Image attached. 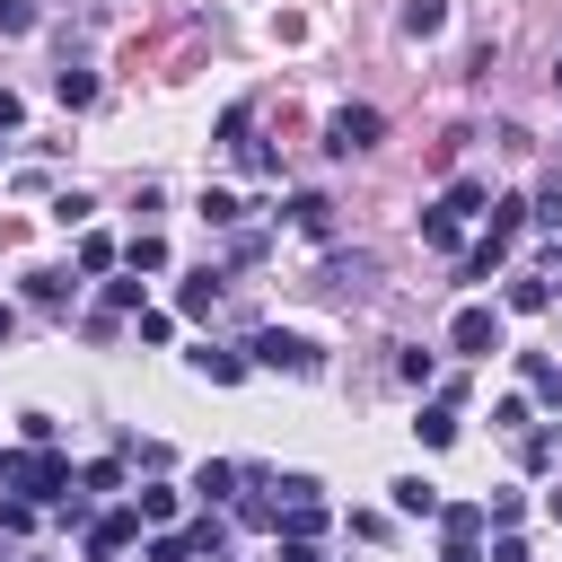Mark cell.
Masks as SVG:
<instances>
[{"label":"cell","instance_id":"7c38bea8","mask_svg":"<svg viewBox=\"0 0 562 562\" xmlns=\"http://www.w3.org/2000/svg\"><path fill=\"white\" fill-rule=\"evenodd\" d=\"M228 492H237V465H228V457L193 465V501H202V509H211V501H228Z\"/></svg>","mask_w":562,"mask_h":562},{"label":"cell","instance_id":"60d3db41","mask_svg":"<svg viewBox=\"0 0 562 562\" xmlns=\"http://www.w3.org/2000/svg\"><path fill=\"white\" fill-rule=\"evenodd\" d=\"M448 562H474V553H448Z\"/></svg>","mask_w":562,"mask_h":562},{"label":"cell","instance_id":"74e56055","mask_svg":"<svg viewBox=\"0 0 562 562\" xmlns=\"http://www.w3.org/2000/svg\"><path fill=\"white\" fill-rule=\"evenodd\" d=\"M9 334H18V307H9V299H0V342H9Z\"/></svg>","mask_w":562,"mask_h":562},{"label":"cell","instance_id":"ffe728a7","mask_svg":"<svg viewBox=\"0 0 562 562\" xmlns=\"http://www.w3.org/2000/svg\"><path fill=\"white\" fill-rule=\"evenodd\" d=\"M53 97H61V105H97V79H88V70H70V61H61V70H53Z\"/></svg>","mask_w":562,"mask_h":562},{"label":"cell","instance_id":"cb8c5ba5","mask_svg":"<svg viewBox=\"0 0 562 562\" xmlns=\"http://www.w3.org/2000/svg\"><path fill=\"white\" fill-rule=\"evenodd\" d=\"M527 386H536L544 404H562V360H544V351H527Z\"/></svg>","mask_w":562,"mask_h":562},{"label":"cell","instance_id":"1f68e13d","mask_svg":"<svg viewBox=\"0 0 562 562\" xmlns=\"http://www.w3.org/2000/svg\"><path fill=\"white\" fill-rule=\"evenodd\" d=\"M0 35H35V0H0Z\"/></svg>","mask_w":562,"mask_h":562},{"label":"cell","instance_id":"ba28073f","mask_svg":"<svg viewBox=\"0 0 562 562\" xmlns=\"http://www.w3.org/2000/svg\"><path fill=\"white\" fill-rule=\"evenodd\" d=\"M193 360V378H211V386H237L246 378V351H220V342H202V351H184Z\"/></svg>","mask_w":562,"mask_h":562},{"label":"cell","instance_id":"52a82bcc","mask_svg":"<svg viewBox=\"0 0 562 562\" xmlns=\"http://www.w3.org/2000/svg\"><path fill=\"white\" fill-rule=\"evenodd\" d=\"M272 536H281V544H316V536H325V501H281V509H272Z\"/></svg>","mask_w":562,"mask_h":562},{"label":"cell","instance_id":"603a6c76","mask_svg":"<svg viewBox=\"0 0 562 562\" xmlns=\"http://www.w3.org/2000/svg\"><path fill=\"white\" fill-rule=\"evenodd\" d=\"M70 290H79V281H70V272H26V299H35V307H61V299H70Z\"/></svg>","mask_w":562,"mask_h":562},{"label":"cell","instance_id":"d590c367","mask_svg":"<svg viewBox=\"0 0 562 562\" xmlns=\"http://www.w3.org/2000/svg\"><path fill=\"white\" fill-rule=\"evenodd\" d=\"M492 562H527V544H518V536H501V544H492Z\"/></svg>","mask_w":562,"mask_h":562},{"label":"cell","instance_id":"f1b7e54d","mask_svg":"<svg viewBox=\"0 0 562 562\" xmlns=\"http://www.w3.org/2000/svg\"><path fill=\"white\" fill-rule=\"evenodd\" d=\"M114 255H123V246H114V237H97V228H88V237H79V272H105V263H114Z\"/></svg>","mask_w":562,"mask_h":562},{"label":"cell","instance_id":"2e32d148","mask_svg":"<svg viewBox=\"0 0 562 562\" xmlns=\"http://www.w3.org/2000/svg\"><path fill=\"white\" fill-rule=\"evenodd\" d=\"M369 272H378V255H360V246L325 263V281H334V290H369Z\"/></svg>","mask_w":562,"mask_h":562},{"label":"cell","instance_id":"8fae6325","mask_svg":"<svg viewBox=\"0 0 562 562\" xmlns=\"http://www.w3.org/2000/svg\"><path fill=\"white\" fill-rule=\"evenodd\" d=\"M413 430H422V448H457V404H448V395H439V404H422V422H413Z\"/></svg>","mask_w":562,"mask_h":562},{"label":"cell","instance_id":"44dd1931","mask_svg":"<svg viewBox=\"0 0 562 562\" xmlns=\"http://www.w3.org/2000/svg\"><path fill=\"white\" fill-rule=\"evenodd\" d=\"M457 228H465V220H448V211H439V202H430V211H422V246H439V255H457Z\"/></svg>","mask_w":562,"mask_h":562},{"label":"cell","instance_id":"5bb4252c","mask_svg":"<svg viewBox=\"0 0 562 562\" xmlns=\"http://www.w3.org/2000/svg\"><path fill=\"white\" fill-rule=\"evenodd\" d=\"M386 492H395V509H404V518H439V483L404 474V483H386Z\"/></svg>","mask_w":562,"mask_h":562},{"label":"cell","instance_id":"9c48e42d","mask_svg":"<svg viewBox=\"0 0 562 562\" xmlns=\"http://www.w3.org/2000/svg\"><path fill=\"white\" fill-rule=\"evenodd\" d=\"M290 228L299 237H334V202L325 193H290Z\"/></svg>","mask_w":562,"mask_h":562},{"label":"cell","instance_id":"8992f818","mask_svg":"<svg viewBox=\"0 0 562 562\" xmlns=\"http://www.w3.org/2000/svg\"><path fill=\"white\" fill-rule=\"evenodd\" d=\"M132 536H140V509H132V501H123V509H105V518H97V527H88V562H114V553H123V544H132Z\"/></svg>","mask_w":562,"mask_h":562},{"label":"cell","instance_id":"b9f144b4","mask_svg":"<svg viewBox=\"0 0 562 562\" xmlns=\"http://www.w3.org/2000/svg\"><path fill=\"white\" fill-rule=\"evenodd\" d=\"M553 255H562V246H553Z\"/></svg>","mask_w":562,"mask_h":562},{"label":"cell","instance_id":"e575fe53","mask_svg":"<svg viewBox=\"0 0 562 562\" xmlns=\"http://www.w3.org/2000/svg\"><path fill=\"white\" fill-rule=\"evenodd\" d=\"M18 123H26V105H18L9 88H0V132H18Z\"/></svg>","mask_w":562,"mask_h":562},{"label":"cell","instance_id":"484cf974","mask_svg":"<svg viewBox=\"0 0 562 562\" xmlns=\"http://www.w3.org/2000/svg\"><path fill=\"white\" fill-rule=\"evenodd\" d=\"M544 299H553V281H536V272H518V281H509V307H518V316H536Z\"/></svg>","mask_w":562,"mask_h":562},{"label":"cell","instance_id":"9a60e30c","mask_svg":"<svg viewBox=\"0 0 562 562\" xmlns=\"http://www.w3.org/2000/svg\"><path fill=\"white\" fill-rule=\"evenodd\" d=\"M518 228H527V202H518V193H501V202L483 211V237H501V246H509Z\"/></svg>","mask_w":562,"mask_h":562},{"label":"cell","instance_id":"3957f363","mask_svg":"<svg viewBox=\"0 0 562 562\" xmlns=\"http://www.w3.org/2000/svg\"><path fill=\"white\" fill-rule=\"evenodd\" d=\"M378 132H386V114H378V105H342V114L325 123V149H334V158H351V149H378Z\"/></svg>","mask_w":562,"mask_h":562},{"label":"cell","instance_id":"f546056e","mask_svg":"<svg viewBox=\"0 0 562 562\" xmlns=\"http://www.w3.org/2000/svg\"><path fill=\"white\" fill-rule=\"evenodd\" d=\"M395 378H404V386H430V378H439V360H430V351H404V360H395Z\"/></svg>","mask_w":562,"mask_h":562},{"label":"cell","instance_id":"83f0119b","mask_svg":"<svg viewBox=\"0 0 562 562\" xmlns=\"http://www.w3.org/2000/svg\"><path fill=\"white\" fill-rule=\"evenodd\" d=\"M202 220H211V228H237V193H220V184H202Z\"/></svg>","mask_w":562,"mask_h":562},{"label":"cell","instance_id":"ac0fdd59","mask_svg":"<svg viewBox=\"0 0 562 562\" xmlns=\"http://www.w3.org/2000/svg\"><path fill=\"white\" fill-rule=\"evenodd\" d=\"M483 202H492V184H483V176H457L439 211H448V220H465V211H483Z\"/></svg>","mask_w":562,"mask_h":562},{"label":"cell","instance_id":"d6a6232c","mask_svg":"<svg viewBox=\"0 0 562 562\" xmlns=\"http://www.w3.org/2000/svg\"><path fill=\"white\" fill-rule=\"evenodd\" d=\"M88 211H97V202H88V193H53V220H61V228H79V220H88Z\"/></svg>","mask_w":562,"mask_h":562},{"label":"cell","instance_id":"7a4b0ae2","mask_svg":"<svg viewBox=\"0 0 562 562\" xmlns=\"http://www.w3.org/2000/svg\"><path fill=\"white\" fill-rule=\"evenodd\" d=\"M246 369H290V378H316L325 360H316V342H307V334L263 325V334H246Z\"/></svg>","mask_w":562,"mask_h":562},{"label":"cell","instance_id":"d4e9b609","mask_svg":"<svg viewBox=\"0 0 562 562\" xmlns=\"http://www.w3.org/2000/svg\"><path fill=\"white\" fill-rule=\"evenodd\" d=\"M527 220H544V228L562 237V176H544V184H536V202H527Z\"/></svg>","mask_w":562,"mask_h":562},{"label":"cell","instance_id":"6da1fadb","mask_svg":"<svg viewBox=\"0 0 562 562\" xmlns=\"http://www.w3.org/2000/svg\"><path fill=\"white\" fill-rule=\"evenodd\" d=\"M0 483L9 492H26V501H70V457H53V448H0Z\"/></svg>","mask_w":562,"mask_h":562},{"label":"cell","instance_id":"d6986e66","mask_svg":"<svg viewBox=\"0 0 562 562\" xmlns=\"http://www.w3.org/2000/svg\"><path fill=\"white\" fill-rule=\"evenodd\" d=\"M501 255H509L501 237H483V246H465V263H457V281H492V272H501Z\"/></svg>","mask_w":562,"mask_h":562},{"label":"cell","instance_id":"30bf717a","mask_svg":"<svg viewBox=\"0 0 562 562\" xmlns=\"http://www.w3.org/2000/svg\"><path fill=\"white\" fill-rule=\"evenodd\" d=\"M176 307H184V316H211V307H220V272H211V263H202V272H184Z\"/></svg>","mask_w":562,"mask_h":562},{"label":"cell","instance_id":"5b68a950","mask_svg":"<svg viewBox=\"0 0 562 562\" xmlns=\"http://www.w3.org/2000/svg\"><path fill=\"white\" fill-rule=\"evenodd\" d=\"M483 527H492V518H483V501H448V509H439V544H448V553H474V544H483Z\"/></svg>","mask_w":562,"mask_h":562},{"label":"cell","instance_id":"8d00e7d4","mask_svg":"<svg viewBox=\"0 0 562 562\" xmlns=\"http://www.w3.org/2000/svg\"><path fill=\"white\" fill-rule=\"evenodd\" d=\"M272 562H316V544H281V553H272Z\"/></svg>","mask_w":562,"mask_h":562},{"label":"cell","instance_id":"4fadbf2b","mask_svg":"<svg viewBox=\"0 0 562 562\" xmlns=\"http://www.w3.org/2000/svg\"><path fill=\"white\" fill-rule=\"evenodd\" d=\"M176 501H184L176 483H140V492H132V509H140V527H167V518H176Z\"/></svg>","mask_w":562,"mask_h":562},{"label":"cell","instance_id":"f35d334b","mask_svg":"<svg viewBox=\"0 0 562 562\" xmlns=\"http://www.w3.org/2000/svg\"><path fill=\"white\" fill-rule=\"evenodd\" d=\"M553 518H562V492H553Z\"/></svg>","mask_w":562,"mask_h":562},{"label":"cell","instance_id":"836d02e7","mask_svg":"<svg viewBox=\"0 0 562 562\" xmlns=\"http://www.w3.org/2000/svg\"><path fill=\"white\" fill-rule=\"evenodd\" d=\"M0 527H9V536H26V527H35V501H0Z\"/></svg>","mask_w":562,"mask_h":562},{"label":"cell","instance_id":"7402d4cb","mask_svg":"<svg viewBox=\"0 0 562 562\" xmlns=\"http://www.w3.org/2000/svg\"><path fill=\"white\" fill-rule=\"evenodd\" d=\"M123 263H132V272H167V237H149V228H140V237L123 246Z\"/></svg>","mask_w":562,"mask_h":562},{"label":"cell","instance_id":"277c9868","mask_svg":"<svg viewBox=\"0 0 562 562\" xmlns=\"http://www.w3.org/2000/svg\"><path fill=\"white\" fill-rule=\"evenodd\" d=\"M448 342H457L465 360H492V351H501V307H457Z\"/></svg>","mask_w":562,"mask_h":562},{"label":"cell","instance_id":"4316f807","mask_svg":"<svg viewBox=\"0 0 562 562\" xmlns=\"http://www.w3.org/2000/svg\"><path fill=\"white\" fill-rule=\"evenodd\" d=\"M79 492H88V501H97V492H123V457H97V465L79 474Z\"/></svg>","mask_w":562,"mask_h":562},{"label":"cell","instance_id":"ab89813d","mask_svg":"<svg viewBox=\"0 0 562 562\" xmlns=\"http://www.w3.org/2000/svg\"><path fill=\"white\" fill-rule=\"evenodd\" d=\"M553 88H562V61H553Z\"/></svg>","mask_w":562,"mask_h":562},{"label":"cell","instance_id":"e0dca14e","mask_svg":"<svg viewBox=\"0 0 562 562\" xmlns=\"http://www.w3.org/2000/svg\"><path fill=\"white\" fill-rule=\"evenodd\" d=\"M395 26H404V35H439V26H448V0H404Z\"/></svg>","mask_w":562,"mask_h":562},{"label":"cell","instance_id":"4dcf8cb0","mask_svg":"<svg viewBox=\"0 0 562 562\" xmlns=\"http://www.w3.org/2000/svg\"><path fill=\"white\" fill-rule=\"evenodd\" d=\"M149 562H202L193 536H149Z\"/></svg>","mask_w":562,"mask_h":562}]
</instances>
